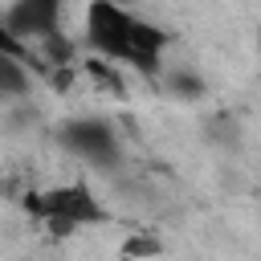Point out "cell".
Here are the masks:
<instances>
[{
  "label": "cell",
  "instance_id": "obj_5",
  "mask_svg": "<svg viewBox=\"0 0 261 261\" xmlns=\"http://www.w3.org/2000/svg\"><path fill=\"white\" fill-rule=\"evenodd\" d=\"M29 90H33V69H29V57L0 53V98H24Z\"/></svg>",
  "mask_w": 261,
  "mask_h": 261
},
{
  "label": "cell",
  "instance_id": "obj_3",
  "mask_svg": "<svg viewBox=\"0 0 261 261\" xmlns=\"http://www.w3.org/2000/svg\"><path fill=\"white\" fill-rule=\"evenodd\" d=\"M57 139H61V147H65L73 159L94 163V167H114L118 155H122L114 126L102 122V118H69Z\"/></svg>",
  "mask_w": 261,
  "mask_h": 261
},
{
  "label": "cell",
  "instance_id": "obj_8",
  "mask_svg": "<svg viewBox=\"0 0 261 261\" xmlns=\"http://www.w3.org/2000/svg\"><path fill=\"white\" fill-rule=\"evenodd\" d=\"M0 53H16V57H29V49H24L20 41H12V33L4 29V20H0Z\"/></svg>",
  "mask_w": 261,
  "mask_h": 261
},
{
  "label": "cell",
  "instance_id": "obj_2",
  "mask_svg": "<svg viewBox=\"0 0 261 261\" xmlns=\"http://www.w3.org/2000/svg\"><path fill=\"white\" fill-rule=\"evenodd\" d=\"M24 208H29V216L49 224L53 232H77L86 224H106L110 220V212L102 208V200L94 196V188L86 179L57 184V188H45V192H29Z\"/></svg>",
  "mask_w": 261,
  "mask_h": 261
},
{
  "label": "cell",
  "instance_id": "obj_7",
  "mask_svg": "<svg viewBox=\"0 0 261 261\" xmlns=\"http://www.w3.org/2000/svg\"><path fill=\"white\" fill-rule=\"evenodd\" d=\"M155 253H159V241H143V237H135V241H126V245H122V257H126V261L155 257Z\"/></svg>",
  "mask_w": 261,
  "mask_h": 261
},
{
  "label": "cell",
  "instance_id": "obj_1",
  "mask_svg": "<svg viewBox=\"0 0 261 261\" xmlns=\"http://www.w3.org/2000/svg\"><path fill=\"white\" fill-rule=\"evenodd\" d=\"M86 45L98 53V61L106 65H126L139 73H159L163 65V49H167V33L147 20L135 8L110 4V0H94L86 8Z\"/></svg>",
  "mask_w": 261,
  "mask_h": 261
},
{
  "label": "cell",
  "instance_id": "obj_6",
  "mask_svg": "<svg viewBox=\"0 0 261 261\" xmlns=\"http://www.w3.org/2000/svg\"><path fill=\"white\" fill-rule=\"evenodd\" d=\"M163 86H167L175 98H200V94H204V82H200L196 73H188V69H167V73H163Z\"/></svg>",
  "mask_w": 261,
  "mask_h": 261
},
{
  "label": "cell",
  "instance_id": "obj_4",
  "mask_svg": "<svg viewBox=\"0 0 261 261\" xmlns=\"http://www.w3.org/2000/svg\"><path fill=\"white\" fill-rule=\"evenodd\" d=\"M61 16L65 8L57 0H16L0 12L4 29L12 33V41H20L29 49V41H49V37H61Z\"/></svg>",
  "mask_w": 261,
  "mask_h": 261
}]
</instances>
